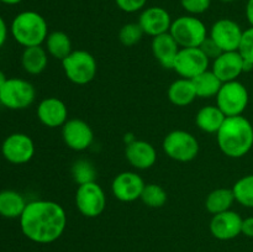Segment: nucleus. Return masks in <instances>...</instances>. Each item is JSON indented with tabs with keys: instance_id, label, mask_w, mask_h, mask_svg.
<instances>
[{
	"instance_id": "nucleus-1",
	"label": "nucleus",
	"mask_w": 253,
	"mask_h": 252,
	"mask_svg": "<svg viewBox=\"0 0 253 252\" xmlns=\"http://www.w3.org/2000/svg\"><path fill=\"white\" fill-rule=\"evenodd\" d=\"M19 221L25 237L36 244L47 245L63 235L67 214L64 208L53 200H32L27 203Z\"/></svg>"
},
{
	"instance_id": "nucleus-2",
	"label": "nucleus",
	"mask_w": 253,
	"mask_h": 252,
	"mask_svg": "<svg viewBox=\"0 0 253 252\" xmlns=\"http://www.w3.org/2000/svg\"><path fill=\"white\" fill-rule=\"evenodd\" d=\"M220 151L230 158H241L253 147V125L244 115L229 116L216 132Z\"/></svg>"
},
{
	"instance_id": "nucleus-3",
	"label": "nucleus",
	"mask_w": 253,
	"mask_h": 252,
	"mask_svg": "<svg viewBox=\"0 0 253 252\" xmlns=\"http://www.w3.org/2000/svg\"><path fill=\"white\" fill-rule=\"evenodd\" d=\"M10 32L15 41L24 48L42 46L49 34L46 19L34 10L19 12L11 21Z\"/></svg>"
},
{
	"instance_id": "nucleus-4",
	"label": "nucleus",
	"mask_w": 253,
	"mask_h": 252,
	"mask_svg": "<svg viewBox=\"0 0 253 252\" xmlns=\"http://www.w3.org/2000/svg\"><path fill=\"white\" fill-rule=\"evenodd\" d=\"M62 68L67 79L77 85H85L95 78L98 63L90 52L74 49L62 61Z\"/></svg>"
},
{
	"instance_id": "nucleus-5",
	"label": "nucleus",
	"mask_w": 253,
	"mask_h": 252,
	"mask_svg": "<svg viewBox=\"0 0 253 252\" xmlns=\"http://www.w3.org/2000/svg\"><path fill=\"white\" fill-rule=\"evenodd\" d=\"M169 34L177 41L180 48L200 47L209 37L207 25L198 16L188 14L173 20Z\"/></svg>"
},
{
	"instance_id": "nucleus-6",
	"label": "nucleus",
	"mask_w": 253,
	"mask_h": 252,
	"mask_svg": "<svg viewBox=\"0 0 253 252\" xmlns=\"http://www.w3.org/2000/svg\"><path fill=\"white\" fill-rule=\"evenodd\" d=\"M36 99V89L31 82L22 78H7L0 88V104L10 110L30 108Z\"/></svg>"
},
{
	"instance_id": "nucleus-7",
	"label": "nucleus",
	"mask_w": 253,
	"mask_h": 252,
	"mask_svg": "<svg viewBox=\"0 0 253 252\" xmlns=\"http://www.w3.org/2000/svg\"><path fill=\"white\" fill-rule=\"evenodd\" d=\"M162 148L173 161L187 163L195 160L199 153V141L185 130H173L165 136Z\"/></svg>"
},
{
	"instance_id": "nucleus-8",
	"label": "nucleus",
	"mask_w": 253,
	"mask_h": 252,
	"mask_svg": "<svg viewBox=\"0 0 253 252\" xmlns=\"http://www.w3.org/2000/svg\"><path fill=\"white\" fill-rule=\"evenodd\" d=\"M250 103V94L244 83L237 81L222 83L216 95V106L229 116H239L244 114Z\"/></svg>"
},
{
	"instance_id": "nucleus-9",
	"label": "nucleus",
	"mask_w": 253,
	"mask_h": 252,
	"mask_svg": "<svg viewBox=\"0 0 253 252\" xmlns=\"http://www.w3.org/2000/svg\"><path fill=\"white\" fill-rule=\"evenodd\" d=\"M209 66V57L200 47H184L178 52L172 69L180 78L194 79L203 72L208 71Z\"/></svg>"
},
{
	"instance_id": "nucleus-10",
	"label": "nucleus",
	"mask_w": 253,
	"mask_h": 252,
	"mask_svg": "<svg viewBox=\"0 0 253 252\" xmlns=\"http://www.w3.org/2000/svg\"><path fill=\"white\" fill-rule=\"evenodd\" d=\"M76 207L85 217H98L106 208V194L96 182L78 185L76 192Z\"/></svg>"
},
{
	"instance_id": "nucleus-11",
	"label": "nucleus",
	"mask_w": 253,
	"mask_h": 252,
	"mask_svg": "<svg viewBox=\"0 0 253 252\" xmlns=\"http://www.w3.org/2000/svg\"><path fill=\"white\" fill-rule=\"evenodd\" d=\"M1 155L12 165H25L35 156L34 140L26 133H11L2 141Z\"/></svg>"
},
{
	"instance_id": "nucleus-12",
	"label": "nucleus",
	"mask_w": 253,
	"mask_h": 252,
	"mask_svg": "<svg viewBox=\"0 0 253 252\" xmlns=\"http://www.w3.org/2000/svg\"><path fill=\"white\" fill-rule=\"evenodd\" d=\"M244 30L231 19H219L212 24L209 37L221 49V52L237 51Z\"/></svg>"
},
{
	"instance_id": "nucleus-13",
	"label": "nucleus",
	"mask_w": 253,
	"mask_h": 252,
	"mask_svg": "<svg viewBox=\"0 0 253 252\" xmlns=\"http://www.w3.org/2000/svg\"><path fill=\"white\" fill-rule=\"evenodd\" d=\"M146 183L137 172L125 170L115 175L111 183V192L118 200L132 203L141 198Z\"/></svg>"
},
{
	"instance_id": "nucleus-14",
	"label": "nucleus",
	"mask_w": 253,
	"mask_h": 252,
	"mask_svg": "<svg viewBox=\"0 0 253 252\" xmlns=\"http://www.w3.org/2000/svg\"><path fill=\"white\" fill-rule=\"evenodd\" d=\"M62 138L68 148L82 152L91 146L94 141V132L86 121L82 119H68L62 126Z\"/></svg>"
},
{
	"instance_id": "nucleus-15",
	"label": "nucleus",
	"mask_w": 253,
	"mask_h": 252,
	"mask_svg": "<svg viewBox=\"0 0 253 252\" xmlns=\"http://www.w3.org/2000/svg\"><path fill=\"white\" fill-rule=\"evenodd\" d=\"M242 221L244 219L239 212L234 210H227V211L212 215L209 230L215 239L220 241H229L242 234Z\"/></svg>"
},
{
	"instance_id": "nucleus-16",
	"label": "nucleus",
	"mask_w": 253,
	"mask_h": 252,
	"mask_svg": "<svg viewBox=\"0 0 253 252\" xmlns=\"http://www.w3.org/2000/svg\"><path fill=\"white\" fill-rule=\"evenodd\" d=\"M172 17L169 12L162 6L145 7L138 16V25L143 34L147 36L156 37L158 35L167 34L170 30Z\"/></svg>"
},
{
	"instance_id": "nucleus-17",
	"label": "nucleus",
	"mask_w": 253,
	"mask_h": 252,
	"mask_svg": "<svg viewBox=\"0 0 253 252\" xmlns=\"http://www.w3.org/2000/svg\"><path fill=\"white\" fill-rule=\"evenodd\" d=\"M211 71L222 82L237 81L245 73V61L239 51L221 52L216 58L212 59Z\"/></svg>"
},
{
	"instance_id": "nucleus-18",
	"label": "nucleus",
	"mask_w": 253,
	"mask_h": 252,
	"mask_svg": "<svg viewBox=\"0 0 253 252\" xmlns=\"http://www.w3.org/2000/svg\"><path fill=\"white\" fill-rule=\"evenodd\" d=\"M36 114L40 123L49 128L62 127L68 120V108L66 103L56 96L42 99L37 106Z\"/></svg>"
},
{
	"instance_id": "nucleus-19",
	"label": "nucleus",
	"mask_w": 253,
	"mask_h": 252,
	"mask_svg": "<svg viewBox=\"0 0 253 252\" xmlns=\"http://www.w3.org/2000/svg\"><path fill=\"white\" fill-rule=\"evenodd\" d=\"M125 157L133 168L145 170L150 169L157 162V151L147 141L135 140L126 145Z\"/></svg>"
},
{
	"instance_id": "nucleus-20",
	"label": "nucleus",
	"mask_w": 253,
	"mask_h": 252,
	"mask_svg": "<svg viewBox=\"0 0 253 252\" xmlns=\"http://www.w3.org/2000/svg\"><path fill=\"white\" fill-rule=\"evenodd\" d=\"M151 49L156 61L163 67V68L172 69L174 64V59L179 52L180 47L177 43L172 35L169 32L167 34L158 35V36L152 37L151 42Z\"/></svg>"
},
{
	"instance_id": "nucleus-21",
	"label": "nucleus",
	"mask_w": 253,
	"mask_h": 252,
	"mask_svg": "<svg viewBox=\"0 0 253 252\" xmlns=\"http://www.w3.org/2000/svg\"><path fill=\"white\" fill-rule=\"evenodd\" d=\"M27 202L21 193L12 189L0 190V216L5 219H20Z\"/></svg>"
},
{
	"instance_id": "nucleus-22",
	"label": "nucleus",
	"mask_w": 253,
	"mask_h": 252,
	"mask_svg": "<svg viewBox=\"0 0 253 252\" xmlns=\"http://www.w3.org/2000/svg\"><path fill=\"white\" fill-rule=\"evenodd\" d=\"M48 52L42 46L26 47L21 54V66L31 76L41 74L48 66Z\"/></svg>"
},
{
	"instance_id": "nucleus-23",
	"label": "nucleus",
	"mask_w": 253,
	"mask_h": 252,
	"mask_svg": "<svg viewBox=\"0 0 253 252\" xmlns=\"http://www.w3.org/2000/svg\"><path fill=\"white\" fill-rule=\"evenodd\" d=\"M167 96L175 106H188L198 98L192 79L178 78L173 82L167 90Z\"/></svg>"
},
{
	"instance_id": "nucleus-24",
	"label": "nucleus",
	"mask_w": 253,
	"mask_h": 252,
	"mask_svg": "<svg viewBox=\"0 0 253 252\" xmlns=\"http://www.w3.org/2000/svg\"><path fill=\"white\" fill-rule=\"evenodd\" d=\"M225 119V114L216 105H207L198 110L195 124L203 132L216 133L224 124Z\"/></svg>"
},
{
	"instance_id": "nucleus-25",
	"label": "nucleus",
	"mask_w": 253,
	"mask_h": 252,
	"mask_svg": "<svg viewBox=\"0 0 253 252\" xmlns=\"http://www.w3.org/2000/svg\"><path fill=\"white\" fill-rule=\"evenodd\" d=\"M235 200L232 188H217L211 190L205 199V209L212 215L231 210Z\"/></svg>"
},
{
	"instance_id": "nucleus-26",
	"label": "nucleus",
	"mask_w": 253,
	"mask_h": 252,
	"mask_svg": "<svg viewBox=\"0 0 253 252\" xmlns=\"http://www.w3.org/2000/svg\"><path fill=\"white\" fill-rule=\"evenodd\" d=\"M44 48L51 57L63 61L72 51L71 37L63 31H52L44 41Z\"/></svg>"
},
{
	"instance_id": "nucleus-27",
	"label": "nucleus",
	"mask_w": 253,
	"mask_h": 252,
	"mask_svg": "<svg viewBox=\"0 0 253 252\" xmlns=\"http://www.w3.org/2000/svg\"><path fill=\"white\" fill-rule=\"evenodd\" d=\"M192 81L194 84L195 91H197V96L203 99L216 96L222 85V82L217 78L216 74L211 69L203 72L202 74L197 76Z\"/></svg>"
},
{
	"instance_id": "nucleus-28",
	"label": "nucleus",
	"mask_w": 253,
	"mask_h": 252,
	"mask_svg": "<svg viewBox=\"0 0 253 252\" xmlns=\"http://www.w3.org/2000/svg\"><path fill=\"white\" fill-rule=\"evenodd\" d=\"M235 200L240 205L253 209V174H247L236 180L232 187Z\"/></svg>"
},
{
	"instance_id": "nucleus-29",
	"label": "nucleus",
	"mask_w": 253,
	"mask_h": 252,
	"mask_svg": "<svg viewBox=\"0 0 253 252\" xmlns=\"http://www.w3.org/2000/svg\"><path fill=\"white\" fill-rule=\"evenodd\" d=\"M71 172L73 180L78 185L90 182H96V169L93 163L88 160L81 158V160L76 161L73 163V166H72Z\"/></svg>"
},
{
	"instance_id": "nucleus-30",
	"label": "nucleus",
	"mask_w": 253,
	"mask_h": 252,
	"mask_svg": "<svg viewBox=\"0 0 253 252\" xmlns=\"http://www.w3.org/2000/svg\"><path fill=\"white\" fill-rule=\"evenodd\" d=\"M140 199L150 208H162L167 203L168 195L165 188L155 183H150L145 185Z\"/></svg>"
},
{
	"instance_id": "nucleus-31",
	"label": "nucleus",
	"mask_w": 253,
	"mask_h": 252,
	"mask_svg": "<svg viewBox=\"0 0 253 252\" xmlns=\"http://www.w3.org/2000/svg\"><path fill=\"white\" fill-rule=\"evenodd\" d=\"M143 31L138 22H128L125 24L119 31V41L126 47H132L142 40Z\"/></svg>"
},
{
	"instance_id": "nucleus-32",
	"label": "nucleus",
	"mask_w": 253,
	"mask_h": 252,
	"mask_svg": "<svg viewBox=\"0 0 253 252\" xmlns=\"http://www.w3.org/2000/svg\"><path fill=\"white\" fill-rule=\"evenodd\" d=\"M239 53L241 54L244 61L253 66V27L244 30L241 42L239 46Z\"/></svg>"
},
{
	"instance_id": "nucleus-33",
	"label": "nucleus",
	"mask_w": 253,
	"mask_h": 252,
	"mask_svg": "<svg viewBox=\"0 0 253 252\" xmlns=\"http://www.w3.org/2000/svg\"><path fill=\"white\" fill-rule=\"evenodd\" d=\"M180 5L188 15H202L209 10L211 0H180Z\"/></svg>"
},
{
	"instance_id": "nucleus-34",
	"label": "nucleus",
	"mask_w": 253,
	"mask_h": 252,
	"mask_svg": "<svg viewBox=\"0 0 253 252\" xmlns=\"http://www.w3.org/2000/svg\"><path fill=\"white\" fill-rule=\"evenodd\" d=\"M115 2L119 9L123 10L124 12L132 14V12L142 11L147 4V0H115Z\"/></svg>"
},
{
	"instance_id": "nucleus-35",
	"label": "nucleus",
	"mask_w": 253,
	"mask_h": 252,
	"mask_svg": "<svg viewBox=\"0 0 253 252\" xmlns=\"http://www.w3.org/2000/svg\"><path fill=\"white\" fill-rule=\"evenodd\" d=\"M200 48H202L203 51H204V53L209 57V59L216 58V57L221 53V49L216 46V43H215L210 37H208V39L205 40L204 43L200 46Z\"/></svg>"
},
{
	"instance_id": "nucleus-36",
	"label": "nucleus",
	"mask_w": 253,
	"mask_h": 252,
	"mask_svg": "<svg viewBox=\"0 0 253 252\" xmlns=\"http://www.w3.org/2000/svg\"><path fill=\"white\" fill-rule=\"evenodd\" d=\"M242 234L246 237L253 239V216H249L242 221Z\"/></svg>"
},
{
	"instance_id": "nucleus-37",
	"label": "nucleus",
	"mask_w": 253,
	"mask_h": 252,
	"mask_svg": "<svg viewBox=\"0 0 253 252\" xmlns=\"http://www.w3.org/2000/svg\"><path fill=\"white\" fill-rule=\"evenodd\" d=\"M7 32H9V29H7V25L5 22V20L0 16V48L5 44L7 39Z\"/></svg>"
},
{
	"instance_id": "nucleus-38",
	"label": "nucleus",
	"mask_w": 253,
	"mask_h": 252,
	"mask_svg": "<svg viewBox=\"0 0 253 252\" xmlns=\"http://www.w3.org/2000/svg\"><path fill=\"white\" fill-rule=\"evenodd\" d=\"M246 17L247 21L253 27V0H249L246 4Z\"/></svg>"
},
{
	"instance_id": "nucleus-39",
	"label": "nucleus",
	"mask_w": 253,
	"mask_h": 252,
	"mask_svg": "<svg viewBox=\"0 0 253 252\" xmlns=\"http://www.w3.org/2000/svg\"><path fill=\"white\" fill-rule=\"evenodd\" d=\"M22 1H24V0H0V2H2V4L5 5H17Z\"/></svg>"
},
{
	"instance_id": "nucleus-40",
	"label": "nucleus",
	"mask_w": 253,
	"mask_h": 252,
	"mask_svg": "<svg viewBox=\"0 0 253 252\" xmlns=\"http://www.w3.org/2000/svg\"><path fill=\"white\" fill-rule=\"evenodd\" d=\"M135 140H136V138L133 137L132 133H126L125 137H124V141H125L126 145H127V143H130V142H132V141H135Z\"/></svg>"
},
{
	"instance_id": "nucleus-41",
	"label": "nucleus",
	"mask_w": 253,
	"mask_h": 252,
	"mask_svg": "<svg viewBox=\"0 0 253 252\" xmlns=\"http://www.w3.org/2000/svg\"><path fill=\"white\" fill-rule=\"evenodd\" d=\"M6 76H5V73L4 72L1 71V69H0V88H1L2 86V84L5 83V82H6Z\"/></svg>"
},
{
	"instance_id": "nucleus-42",
	"label": "nucleus",
	"mask_w": 253,
	"mask_h": 252,
	"mask_svg": "<svg viewBox=\"0 0 253 252\" xmlns=\"http://www.w3.org/2000/svg\"><path fill=\"white\" fill-rule=\"evenodd\" d=\"M220 1H222V2H231V1H235V0H220Z\"/></svg>"
},
{
	"instance_id": "nucleus-43",
	"label": "nucleus",
	"mask_w": 253,
	"mask_h": 252,
	"mask_svg": "<svg viewBox=\"0 0 253 252\" xmlns=\"http://www.w3.org/2000/svg\"><path fill=\"white\" fill-rule=\"evenodd\" d=\"M252 252H253V251H252Z\"/></svg>"
}]
</instances>
